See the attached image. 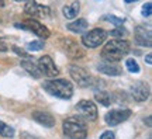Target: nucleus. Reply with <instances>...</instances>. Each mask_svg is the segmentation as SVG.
<instances>
[{
  "label": "nucleus",
  "instance_id": "f257e3e1",
  "mask_svg": "<svg viewBox=\"0 0 152 139\" xmlns=\"http://www.w3.org/2000/svg\"><path fill=\"white\" fill-rule=\"evenodd\" d=\"M130 52V42L123 38L111 39L102 49V58L107 62H118Z\"/></svg>",
  "mask_w": 152,
  "mask_h": 139
},
{
  "label": "nucleus",
  "instance_id": "f03ea898",
  "mask_svg": "<svg viewBox=\"0 0 152 139\" xmlns=\"http://www.w3.org/2000/svg\"><path fill=\"white\" fill-rule=\"evenodd\" d=\"M42 87L45 91L61 100H69L73 96V84L66 79H52L44 82Z\"/></svg>",
  "mask_w": 152,
  "mask_h": 139
},
{
  "label": "nucleus",
  "instance_id": "7ed1b4c3",
  "mask_svg": "<svg viewBox=\"0 0 152 139\" xmlns=\"http://www.w3.org/2000/svg\"><path fill=\"white\" fill-rule=\"evenodd\" d=\"M62 129L66 138L69 139H86L87 138V127L86 122L79 117L66 118L62 124Z\"/></svg>",
  "mask_w": 152,
  "mask_h": 139
},
{
  "label": "nucleus",
  "instance_id": "20e7f679",
  "mask_svg": "<svg viewBox=\"0 0 152 139\" xmlns=\"http://www.w3.org/2000/svg\"><path fill=\"white\" fill-rule=\"evenodd\" d=\"M69 73H71V77L73 80L80 86V87H94V86L99 83V80H96L86 69H83L82 66H76V65H72L69 68Z\"/></svg>",
  "mask_w": 152,
  "mask_h": 139
},
{
  "label": "nucleus",
  "instance_id": "39448f33",
  "mask_svg": "<svg viewBox=\"0 0 152 139\" xmlns=\"http://www.w3.org/2000/svg\"><path fill=\"white\" fill-rule=\"evenodd\" d=\"M16 28H21V30H26L28 32H33V34L41 38H48L51 35L48 28L45 27L42 23L37 21L35 18H27L21 23H16Z\"/></svg>",
  "mask_w": 152,
  "mask_h": 139
},
{
  "label": "nucleus",
  "instance_id": "423d86ee",
  "mask_svg": "<svg viewBox=\"0 0 152 139\" xmlns=\"http://www.w3.org/2000/svg\"><path fill=\"white\" fill-rule=\"evenodd\" d=\"M107 34H109V32H106L104 30H102V28H93V30H90L89 32L83 34L82 44H83L86 48H92V49L97 48V47H100V45L106 41Z\"/></svg>",
  "mask_w": 152,
  "mask_h": 139
},
{
  "label": "nucleus",
  "instance_id": "0eeeda50",
  "mask_svg": "<svg viewBox=\"0 0 152 139\" xmlns=\"http://www.w3.org/2000/svg\"><path fill=\"white\" fill-rule=\"evenodd\" d=\"M76 111L86 121H96L99 115L97 106L90 100H80L76 104Z\"/></svg>",
  "mask_w": 152,
  "mask_h": 139
},
{
  "label": "nucleus",
  "instance_id": "6e6552de",
  "mask_svg": "<svg viewBox=\"0 0 152 139\" xmlns=\"http://www.w3.org/2000/svg\"><path fill=\"white\" fill-rule=\"evenodd\" d=\"M131 117V110L128 108H117V110H111L104 115V121L109 127H115L118 124L127 121Z\"/></svg>",
  "mask_w": 152,
  "mask_h": 139
},
{
  "label": "nucleus",
  "instance_id": "1a4fd4ad",
  "mask_svg": "<svg viewBox=\"0 0 152 139\" xmlns=\"http://www.w3.org/2000/svg\"><path fill=\"white\" fill-rule=\"evenodd\" d=\"M24 11H26V14H28V16L38 17V18H45L51 13L48 6L38 4L35 0H27L26 6H24Z\"/></svg>",
  "mask_w": 152,
  "mask_h": 139
},
{
  "label": "nucleus",
  "instance_id": "9d476101",
  "mask_svg": "<svg viewBox=\"0 0 152 139\" xmlns=\"http://www.w3.org/2000/svg\"><path fill=\"white\" fill-rule=\"evenodd\" d=\"M38 68L41 70V73L45 75L47 77H56L59 75V69L56 68L52 58L48 56V55H44V56L38 59Z\"/></svg>",
  "mask_w": 152,
  "mask_h": 139
},
{
  "label": "nucleus",
  "instance_id": "9b49d317",
  "mask_svg": "<svg viewBox=\"0 0 152 139\" xmlns=\"http://www.w3.org/2000/svg\"><path fill=\"white\" fill-rule=\"evenodd\" d=\"M62 49L65 51V54L71 59H82L85 56V51L79 44L71 39V38H65L62 39Z\"/></svg>",
  "mask_w": 152,
  "mask_h": 139
},
{
  "label": "nucleus",
  "instance_id": "f8f14e48",
  "mask_svg": "<svg viewBox=\"0 0 152 139\" xmlns=\"http://www.w3.org/2000/svg\"><path fill=\"white\" fill-rule=\"evenodd\" d=\"M131 96L132 98L135 100V101H145L148 100V97H149V87L148 84H145L144 82H137L131 86Z\"/></svg>",
  "mask_w": 152,
  "mask_h": 139
},
{
  "label": "nucleus",
  "instance_id": "ddd939ff",
  "mask_svg": "<svg viewBox=\"0 0 152 139\" xmlns=\"http://www.w3.org/2000/svg\"><path fill=\"white\" fill-rule=\"evenodd\" d=\"M33 119L35 122H38L39 125H44V127H47V128H52L55 127V117L52 114H49L48 111H41V110H37V111H33Z\"/></svg>",
  "mask_w": 152,
  "mask_h": 139
},
{
  "label": "nucleus",
  "instance_id": "4468645a",
  "mask_svg": "<svg viewBox=\"0 0 152 139\" xmlns=\"http://www.w3.org/2000/svg\"><path fill=\"white\" fill-rule=\"evenodd\" d=\"M134 38H135V42L141 47H147V48H151L152 47V39H151V31L148 28L142 27V25H138L135 28V34H134Z\"/></svg>",
  "mask_w": 152,
  "mask_h": 139
},
{
  "label": "nucleus",
  "instance_id": "2eb2a0df",
  "mask_svg": "<svg viewBox=\"0 0 152 139\" xmlns=\"http://www.w3.org/2000/svg\"><path fill=\"white\" fill-rule=\"evenodd\" d=\"M97 70L100 73H103L106 76H120L123 75V69L120 68L115 62H107L103 60L102 63L97 65Z\"/></svg>",
  "mask_w": 152,
  "mask_h": 139
},
{
  "label": "nucleus",
  "instance_id": "dca6fc26",
  "mask_svg": "<svg viewBox=\"0 0 152 139\" xmlns=\"http://www.w3.org/2000/svg\"><path fill=\"white\" fill-rule=\"evenodd\" d=\"M21 68L27 72L28 75L33 76L34 79H39V77L42 76L41 70L38 68V65L34 63L33 59H24V60H21Z\"/></svg>",
  "mask_w": 152,
  "mask_h": 139
},
{
  "label": "nucleus",
  "instance_id": "f3484780",
  "mask_svg": "<svg viewBox=\"0 0 152 139\" xmlns=\"http://www.w3.org/2000/svg\"><path fill=\"white\" fill-rule=\"evenodd\" d=\"M79 11H80V3H79L77 0H75V1H72L71 4L64 6V9H62V14L65 16V18L72 20V18H76V17H77Z\"/></svg>",
  "mask_w": 152,
  "mask_h": 139
},
{
  "label": "nucleus",
  "instance_id": "a211bd4d",
  "mask_svg": "<svg viewBox=\"0 0 152 139\" xmlns=\"http://www.w3.org/2000/svg\"><path fill=\"white\" fill-rule=\"evenodd\" d=\"M66 28L72 32L82 34V32H85L87 28H89V24H87V21L85 20V18H77V20H75V21L69 23V24L66 25Z\"/></svg>",
  "mask_w": 152,
  "mask_h": 139
},
{
  "label": "nucleus",
  "instance_id": "6ab92c4d",
  "mask_svg": "<svg viewBox=\"0 0 152 139\" xmlns=\"http://www.w3.org/2000/svg\"><path fill=\"white\" fill-rule=\"evenodd\" d=\"M94 98L97 100V103H100V104L104 106V107H109L110 104H111V101H113V100H111V96L104 90L94 91Z\"/></svg>",
  "mask_w": 152,
  "mask_h": 139
},
{
  "label": "nucleus",
  "instance_id": "aec40b11",
  "mask_svg": "<svg viewBox=\"0 0 152 139\" xmlns=\"http://www.w3.org/2000/svg\"><path fill=\"white\" fill-rule=\"evenodd\" d=\"M0 136L3 138H13L14 136V128L7 125L6 122L0 121Z\"/></svg>",
  "mask_w": 152,
  "mask_h": 139
},
{
  "label": "nucleus",
  "instance_id": "412c9836",
  "mask_svg": "<svg viewBox=\"0 0 152 139\" xmlns=\"http://www.w3.org/2000/svg\"><path fill=\"white\" fill-rule=\"evenodd\" d=\"M125 66H127L128 72H131V73H138L140 72V65H138V62L135 59L132 58H128L125 60Z\"/></svg>",
  "mask_w": 152,
  "mask_h": 139
},
{
  "label": "nucleus",
  "instance_id": "4be33fe9",
  "mask_svg": "<svg viewBox=\"0 0 152 139\" xmlns=\"http://www.w3.org/2000/svg\"><path fill=\"white\" fill-rule=\"evenodd\" d=\"M44 47H45V44H44L42 41H33V42L27 44V49L28 51H33V52L41 51V49H44Z\"/></svg>",
  "mask_w": 152,
  "mask_h": 139
},
{
  "label": "nucleus",
  "instance_id": "5701e85b",
  "mask_svg": "<svg viewBox=\"0 0 152 139\" xmlns=\"http://www.w3.org/2000/svg\"><path fill=\"white\" fill-rule=\"evenodd\" d=\"M110 35H111V37H115V38H123V37H127V35H128V31H127L125 28H123V25H120V27H117L115 30H113V31L110 32Z\"/></svg>",
  "mask_w": 152,
  "mask_h": 139
},
{
  "label": "nucleus",
  "instance_id": "b1692460",
  "mask_svg": "<svg viewBox=\"0 0 152 139\" xmlns=\"http://www.w3.org/2000/svg\"><path fill=\"white\" fill-rule=\"evenodd\" d=\"M103 20H109L111 24L117 25V27H120V25L124 24V18H120V17H115V16H104Z\"/></svg>",
  "mask_w": 152,
  "mask_h": 139
},
{
  "label": "nucleus",
  "instance_id": "393cba45",
  "mask_svg": "<svg viewBox=\"0 0 152 139\" xmlns=\"http://www.w3.org/2000/svg\"><path fill=\"white\" fill-rule=\"evenodd\" d=\"M151 14H152V4L148 1V3H145V4L142 6V16L151 17Z\"/></svg>",
  "mask_w": 152,
  "mask_h": 139
},
{
  "label": "nucleus",
  "instance_id": "a878e982",
  "mask_svg": "<svg viewBox=\"0 0 152 139\" xmlns=\"http://www.w3.org/2000/svg\"><path fill=\"white\" fill-rule=\"evenodd\" d=\"M13 51H14V52H16V54L18 55L20 58H24V59H31V56H30V55H28L27 52L24 51V49H20L18 47H14V48H13Z\"/></svg>",
  "mask_w": 152,
  "mask_h": 139
},
{
  "label": "nucleus",
  "instance_id": "bb28decb",
  "mask_svg": "<svg viewBox=\"0 0 152 139\" xmlns=\"http://www.w3.org/2000/svg\"><path fill=\"white\" fill-rule=\"evenodd\" d=\"M100 139H115V135L113 131H106L100 135Z\"/></svg>",
  "mask_w": 152,
  "mask_h": 139
},
{
  "label": "nucleus",
  "instance_id": "cd10ccee",
  "mask_svg": "<svg viewBox=\"0 0 152 139\" xmlns=\"http://www.w3.org/2000/svg\"><path fill=\"white\" fill-rule=\"evenodd\" d=\"M7 51H9V45L3 38L0 37V52H7Z\"/></svg>",
  "mask_w": 152,
  "mask_h": 139
},
{
  "label": "nucleus",
  "instance_id": "c85d7f7f",
  "mask_svg": "<svg viewBox=\"0 0 152 139\" xmlns=\"http://www.w3.org/2000/svg\"><path fill=\"white\" fill-rule=\"evenodd\" d=\"M21 139H38V138H37V136H31L30 134L24 132V134H21Z\"/></svg>",
  "mask_w": 152,
  "mask_h": 139
},
{
  "label": "nucleus",
  "instance_id": "c756f323",
  "mask_svg": "<svg viewBox=\"0 0 152 139\" xmlns=\"http://www.w3.org/2000/svg\"><path fill=\"white\" fill-rule=\"evenodd\" d=\"M145 62H147L148 65L152 63V54H148L147 56H145Z\"/></svg>",
  "mask_w": 152,
  "mask_h": 139
},
{
  "label": "nucleus",
  "instance_id": "7c9ffc66",
  "mask_svg": "<svg viewBox=\"0 0 152 139\" xmlns=\"http://www.w3.org/2000/svg\"><path fill=\"white\" fill-rule=\"evenodd\" d=\"M147 125H148V127H151V117L147 118Z\"/></svg>",
  "mask_w": 152,
  "mask_h": 139
},
{
  "label": "nucleus",
  "instance_id": "2f4dec72",
  "mask_svg": "<svg viewBox=\"0 0 152 139\" xmlns=\"http://www.w3.org/2000/svg\"><path fill=\"white\" fill-rule=\"evenodd\" d=\"M0 7H4V0H0Z\"/></svg>",
  "mask_w": 152,
  "mask_h": 139
},
{
  "label": "nucleus",
  "instance_id": "473e14b6",
  "mask_svg": "<svg viewBox=\"0 0 152 139\" xmlns=\"http://www.w3.org/2000/svg\"><path fill=\"white\" fill-rule=\"evenodd\" d=\"M125 3H134V1H137V0H124Z\"/></svg>",
  "mask_w": 152,
  "mask_h": 139
},
{
  "label": "nucleus",
  "instance_id": "72a5a7b5",
  "mask_svg": "<svg viewBox=\"0 0 152 139\" xmlns=\"http://www.w3.org/2000/svg\"><path fill=\"white\" fill-rule=\"evenodd\" d=\"M16 1H27V0H16Z\"/></svg>",
  "mask_w": 152,
  "mask_h": 139
}]
</instances>
